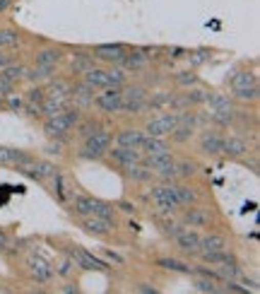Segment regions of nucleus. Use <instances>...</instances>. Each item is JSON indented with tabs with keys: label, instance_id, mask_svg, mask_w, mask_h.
Wrapping results in <instances>:
<instances>
[{
	"label": "nucleus",
	"instance_id": "nucleus-1",
	"mask_svg": "<svg viewBox=\"0 0 260 294\" xmlns=\"http://www.w3.org/2000/svg\"><path fill=\"white\" fill-rule=\"evenodd\" d=\"M79 119H82V116H79L77 106H75V109H65V111L51 116V119L46 121L44 130H46V135L51 138V140H63L72 128L79 123Z\"/></svg>",
	"mask_w": 260,
	"mask_h": 294
},
{
	"label": "nucleus",
	"instance_id": "nucleus-2",
	"mask_svg": "<svg viewBox=\"0 0 260 294\" xmlns=\"http://www.w3.org/2000/svg\"><path fill=\"white\" fill-rule=\"evenodd\" d=\"M72 210L82 217H109L113 220V207L109 203H104L99 198H92V195H79V198H72Z\"/></svg>",
	"mask_w": 260,
	"mask_h": 294
},
{
	"label": "nucleus",
	"instance_id": "nucleus-3",
	"mask_svg": "<svg viewBox=\"0 0 260 294\" xmlns=\"http://www.w3.org/2000/svg\"><path fill=\"white\" fill-rule=\"evenodd\" d=\"M152 200H154V205H157L159 212H162V215H169V217L181 207L178 195H176V186H169V183L154 186V188H152Z\"/></svg>",
	"mask_w": 260,
	"mask_h": 294
},
{
	"label": "nucleus",
	"instance_id": "nucleus-4",
	"mask_svg": "<svg viewBox=\"0 0 260 294\" xmlns=\"http://www.w3.org/2000/svg\"><path fill=\"white\" fill-rule=\"evenodd\" d=\"M111 150V133H106V130H96L94 135L85 138V145H82V157L85 159H102L106 152Z\"/></svg>",
	"mask_w": 260,
	"mask_h": 294
},
{
	"label": "nucleus",
	"instance_id": "nucleus-5",
	"mask_svg": "<svg viewBox=\"0 0 260 294\" xmlns=\"http://www.w3.org/2000/svg\"><path fill=\"white\" fill-rule=\"evenodd\" d=\"M145 159V167L150 169V171H154V174H159L162 179H173L176 174V162H173L171 152H157V154H147Z\"/></svg>",
	"mask_w": 260,
	"mask_h": 294
},
{
	"label": "nucleus",
	"instance_id": "nucleus-6",
	"mask_svg": "<svg viewBox=\"0 0 260 294\" xmlns=\"http://www.w3.org/2000/svg\"><path fill=\"white\" fill-rule=\"evenodd\" d=\"M123 92V102H121V111L126 113H142L145 111V99H147V92L140 85H133V87H121Z\"/></svg>",
	"mask_w": 260,
	"mask_h": 294
},
{
	"label": "nucleus",
	"instance_id": "nucleus-7",
	"mask_svg": "<svg viewBox=\"0 0 260 294\" xmlns=\"http://www.w3.org/2000/svg\"><path fill=\"white\" fill-rule=\"evenodd\" d=\"M121 102H123V92L121 87H104L102 94H96L92 99L96 109L102 113H118L121 111Z\"/></svg>",
	"mask_w": 260,
	"mask_h": 294
},
{
	"label": "nucleus",
	"instance_id": "nucleus-8",
	"mask_svg": "<svg viewBox=\"0 0 260 294\" xmlns=\"http://www.w3.org/2000/svg\"><path fill=\"white\" fill-rule=\"evenodd\" d=\"M178 119H181V113H164V116H159V119H152V121H147L145 133L152 138L171 135V130L178 126Z\"/></svg>",
	"mask_w": 260,
	"mask_h": 294
},
{
	"label": "nucleus",
	"instance_id": "nucleus-9",
	"mask_svg": "<svg viewBox=\"0 0 260 294\" xmlns=\"http://www.w3.org/2000/svg\"><path fill=\"white\" fill-rule=\"evenodd\" d=\"M68 258H70L75 265L85 268V270H99V272H106V270H109V265H106V263H102L99 258H94L92 253H87L85 248H79V246L68 248Z\"/></svg>",
	"mask_w": 260,
	"mask_h": 294
},
{
	"label": "nucleus",
	"instance_id": "nucleus-10",
	"mask_svg": "<svg viewBox=\"0 0 260 294\" xmlns=\"http://www.w3.org/2000/svg\"><path fill=\"white\" fill-rule=\"evenodd\" d=\"M27 270H29L32 280H36L41 285H46V282L53 280V268H51L44 258H39V256H29V258H27Z\"/></svg>",
	"mask_w": 260,
	"mask_h": 294
},
{
	"label": "nucleus",
	"instance_id": "nucleus-11",
	"mask_svg": "<svg viewBox=\"0 0 260 294\" xmlns=\"http://www.w3.org/2000/svg\"><path fill=\"white\" fill-rule=\"evenodd\" d=\"M87 234H92V237H106L111 231L116 229V220H109V217H85V222H82Z\"/></svg>",
	"mask_w": 260,
	"mask_h": 294
},
{
	"label": "nucleus",
	"instance_id": "nucleus-12",
	"mask_svg": "<svg viewBox=\"0 0 260 294\" xmlns=\"http://www.w3.org/2000/svg\"><path fill=\"white\" fill-rule=\"evenodd\" d=\"M200 234H197L195 229H181L176 237H173V241H176V246L181 248L183 253H190L195 256L197 251H200Z\"/></svg>",
	"mask_w": 260,
	"mask_h": 294
},
{
	"label": "nucleus",
	"instance_id": "nucleus-13",
	"mask_svg": "<svg viewBox=\"0 0 260 294\" xmlns=\"http://www.w3.org/2000/svg\"><path fill=\"white\" fill-rule=\"evenodd\" d=\"M94 56L99 58V61L118 65L121 61L126 58V46H123V44H102V46L94 48Z\"/></svg>",
	"mask_w": 260,
	"mask_h": 294
},
{
	"label": "nucleus",
	"instance_id": "nucleus-14",
	"mask_svg": "<svg viewBox=\"0 0 260 294\" xmlns=\"http://www.w3.org/2000/svg\"><path fill=\"white\" fill-rule=\"evenodd\" d=\"M195 133V116L193 113H181L178 119V126L171 130V138L176 143H188L190 138Z\"/></svg>",
	"mask_w": 260,
	"mask_h": 294
},
{
	"label": "nucleus",
	"instance_id": "nucleus-15",
	"mask_svg": "<svg viewBox=\"0 0 260 294\" xmlns=\"http://www.w3.org/2000/svg\"><path fill=\"white\" fill-rule=\"evenodd\" d=\"M173 102H176L173 92H154L152 96L145 99V109L147 111H171Z\"/></svg>",
	"mask_w": 260,
	"mask_h": 294
},
{
	"label": "nucleus",
	"instance_id": "nucleus-16",
	"mask_svg": "<svg viewBox=\"0 0 260 294\" xmlns=\"http://www.w3.org/2000/svg\"><path fill=\"white\" fill-rule=\"evenodd\" d=\"M222 145H224V135H219L217 130H205L203 135H200V152L203 154H219L222 152Z\"/></svg>",
	"mask_w": 260,
	"mask_h": 294
},
{
	"label": "nucleus",
	"instance_id": "nucleus-17",
	"mask_svg": "<svg viewBox=\"0 0 260 294\" xmlns=\"http://www.w3.org/2000/svg\"><path fill=\"white\" fill-rule=\"evenodd\" d=\"M222 152H224V154H229V157L238 159V157H244V154H248V152H251V145H248V140H246V138L229 135V138H224Z\"/></svg>",
	"mask_w": 260,
	"mask_h": 294
},
{
	"label": "nucleus",
	"instance_id": "nucleus-18",
	"mask_svg": "<svg viewBox=\"0 0 260 294\" xmlns=\"http://www.w3.org/2000/svg\"><path fill=\"white\" fill-rule=\"evenodd\" d=\"M111 159L116 162V164H121V167H133V164H137V162H142V154L140 150H133V147H116V150H109Z\"/></svg>",
	"mask_w": 260,
	"mask_h": 294
},
{
	"label": "nucleus",
	"instance_id": "nucleus-19",
	"mask_svg": "<svg viewBox=\"0 0 260 294\" xmlns=\"http://www.w3.org/2000/svg\"><path fill=\"white\" fill-rule=\"evenodd\" d=\"M205 104L210 106V113H236V109H234L231 99H229V96H224V94H219V92L207 94Z\"/></svg>",
	"mask_w": 260,
	"mask_h": 294
},
{
	"label": "nucleus",
	"instance_id": "nucleus-20",
	"mask_svg": "<svg viewBox=\"0 0 260 294\" xmlns=\"http://www.w3.org/2000/svg\"><path fill=\"white\" fill-rule=\"evenodd\" d=\"M183 222L190 224V227H207L210 224V212H207L205 207L188 205V210L183 212Z\"/></svg>",
	"mask_w": 260,
	"mask_h": 294
},
{
	"label": "nucleus",
	"instance_id": "nucleus-21",
	"mask_svg": "<svg viewBox=\"0 0 260 294\" xmlns=\"http://www.w3.org/2000/svg\"><path fill=\"white\" fill-rule=\"evenodd\" d=\"M55 72V65H41L36 63L34 68H27L24 70V80H29L32 85H39V82H44V80H51Z\"/></svg>",
	"mask_w": 260,
	"mask_h": 294
},
{
	"label": "nucleus",
	"instance_id": "nucleus-22",
	"mask_svg": "<svg viewBox=\"0 0 260 294\" xmlns=\"http://www.w3.org/2000/svg\"><path fill=\"white\" fill-rule=\"evenodd\" d=\"M147 56L142 53V51H133V53H126V58L121 61V65H123V70L126 72H140L147 68Z\"/></svg>",
	"mask_w": 260,
	"mask_h": 294
},
{
	"label": "nucleus",
	"instance_id": "nucleus-23",
	"mask_svg": "<svg viewBox=\"0 0 260 294\" xmlns=\"http://www.w3.org/2000/svg\"><path fill=\"white\" fill-rule=\"evenodd\" d=\"M24 171L32 176V179H36V181H44V179H51V176L58 171V167L51 164V162H36V159H34V164L27 167Z\"/></svg>",
	"mask_w": 260,
	"mask_h": 294
},
{
	"label": "nucleus",
	"instance_id": "nucleus-24",
	"mask_svg": "<svg viewBox=\"0 0 260 294\" xmlns=\"http://www.w3.org/2000/svg\"><path fill=\"white\" fill-rule=\"evenodd\" d=\"M70 96L75 99L77 106H87V104H92V99H94V87H89L87 82H79V85L70 87Z\"/></svg>",
	"mask_w": 260,
	"mask_h": 294
},
{
	"label": "nucleus",
	"instance_id": "nucleus-25",
	"mask_svg": "<svg viewBox=\"0 0 260 294\" xmlns=\"http://www.w3.org/2000/svg\"><path fill=\"white\" fill-rule=\"evenodd\" d=\"M116 140H118L121 147H133V150H140L142 140H145V133H140V130H121Z\"/></svg>",
	"mask_w": 260,
	"mask_h": 294
},
{
	"label": "nucleus",
	"instance_id": "nucleus-26",
	"mask_svg": "<svg viewBox=\"0 0 260 294\" xmlns=\"http://www.w3.org/2000/svg\"><path fill=\"white\" fill-rule=\"evenodd\" d=\"M51 179H53V193L58 195V200L68 203V200L75 198V193L70 191V183L65 181V176H63V174H58V171H55V174L51 176Z\"/></svg>",
	"mask_w": 260,
	"mask_h": 294
},
{
	"label": "nucleus",
	"instance_id": "nucleus-27",
	"mask_svg": "<svg viewBox=\"0 0 260 294\" xmlns=\"http://www.w3.org/2000/svg\"><path fill=\"white\" fill-rule=\"evenodd\" d=\"M85 82L94 89L109 87V77H106V70H104V68H89V70L85 72Z\"/></svg>",
	"mask_w": 260,
	"mask_h": 294
},
{
	"label": "nucleus",
	"instance_id": "nucleus-28",
	"mask_svg": "<svg viewBox=\"0 0 260 294\" xmlns=\"http://www.w3.org/2000/svg\"><path fill=\"white\" fill-rule=\"evenodd\" d=\"M227 248V239L222 234H207L200 239V251H224Z\"/></svg>",
	"mask_w": 260,
	"mask_h": 294
},
{
	"label": "nucleus",
	"instance_id": "nucleus-29",
	"mask_svg": "<svg viewBox=\"0 0 260 294\" xmlns=\"http://www.w3.org/2000/svg\"><path fill=\"white\" fill-rule=\"evenodd\" d=\"M145 154H157V152H169V145L164 143V138H152V135H145L142 140V147Z\"/></svg>",
	"mask_w": 260,
	"mask_h": 294
},
{
	"label": "nucleus",
	"instance_id": "nucleus-30",
	"mask_svg": "<svg viewBox=\"0 0 260 294\" xmlns=\"http://www.w3.org/2000/svg\"><path fill=\"white\" fill-rule=\"evenodd\" d=\"M63 61V51L61 48H44L36 53V63L41 65H58Z\"/></svg>",
	"mask_w": 260,
	"mask_h": 294
},
{
	"label": "nucleus",
	"instance_id": "nucleus-31",
	"mask_svg": "<svg viewBox=\"0 0 260 294\" xmlns=\"http://www.w3.org/2000/svg\"><path fill=\"white\" fill-rule=\"evenodd\" d=\"M197 256L210 265H222V263H231L234 256H229L227 251H197Z\"/></svg>",
	"mask_w": 260,
	"mask_h": 294
},
{
	"label": "nucleus",
	"instance_id": "nucleus-32",
	"mask_svg": "<svg viewBox=\"0 0 260 294\" xmlns=\"http://www.w3.org/2000/svg\"><path fill=\"white\" fill-rule=\"evenodd\" d=\"M258 85V80H255V75L248 70H241L236 72L234 77H231V89H244V87H255Z\"/></svg>",
	"mask_w": 260,
	"mask_h": 294
},
{
	"label": "nucleus",
	"instance_id": "nucleus-33",
	"mask_svg": "<svg viewBox=\"0 0 260 294\" xmlns=\"http://www.w3.org/2000/svg\"><path fill=\"white\" fill-rule=\"evenodd\" d=\"M24 70H27V68H24L22 63H10L0 70V77H5V80H10V82H15L17 85V82H22L24 80Z\"/></svg>",
	"mask_w": 260,
	"mask_h": 294
},
{
	"label": "nucleus",
	"instance_id": "nucleus-34",
	"mask_svg": "<svg viewBox=\"0 0 260 294\" xmlns=\"http://www.w3.org/2000/svg\"><path fill=\"white\" fill-rule=\"evenodd\" d=\"M46 96H55V99L70 96V85H68L65 80H53L51 77V85L46 87Z\"/></svg>",
	"mask_w": 260,
	"mask_h": 294
},
{
	"label": "nucleus",
	"instance_id": "nucleus-35",
	"mask_svg": "<svg viewBox=\"0 0 260 294\" xmlns=\"http://www.w3.org/2000/svg\"><path fill=\"white\" fill-rule=\"evenodd\" d=\"M157 265L164 268V270H171V272H193V268H190L188 263L176 261V258H159Z\"/></svg>",
	"mask_w": 260,
	"mask_h": 294
},
{
	"label": "nucleus",
	"instance_id": "nucleus-36",
	"mask_svg": "<svg viewBox=\"0 0 260 294\" xmlns=\"http://www.w3.org/2000/svg\"><path fill=\"white\" fill-rule=\"evenodd\" d=\"M34 164V157L29 154V152H24V150H15L12 147V167H17V169H27V167H32Z\"/></svg>",
	"mask_w": 260,
	"mask_h": 294
},
{
	"label": "nucleus",
	"instance_id": "nucleus-37",
	"mask_svg": "<svg viewBox=\"0 0 260 294\" xmlns=\"http://www.w3.org/2000/svg\"><path fill=\"white\" fill-rule=\"evenodd\" d=\"M176 195H178V203L186 207L197 203V193L193 188H188V186H176Z\"/></svg>",
	"mask_w": 260,
	"mask_h": 294
},
{
	"label": "nucleus",
	"instance_id": "nucleus-38",
	"mask_svg": "<svg viewBox=\"0 0 260 294\" xmlns=\"http://www.w3.org/2000/svg\"><path fill=\"white\" fill-rule=\"evenodd\" d=\"M106 77H109V87H123L126 85V70L118 68V65H113L106 70Z\"/></svg>",
	"mask_w": 260,
	"mask_h": 294
},
{
	"label": "nucleus",
	"instance_id": "nucleus-39",
	"mask_svg": "<svg viewBox=\"0 0 260 294\" xmlns=\"http://www.w3.org/2000/svg\"><path fill=\"white\" fill-rule=\"evenodd\" d=\"M19 44L17 29H0V48H15Z\"/></svg>",
	"mask_w": 260,
	"mask_h": 294
},
{
	"label": "nucleus",
	"instance_id": "nucleus-40",
	"mask_svg": "<svg viewBox=\"0 0 260 294\" xmlns=\"http://www.w3.org/2000/svg\"><path fill=\"white\" fill-rule=\"evenodd\" d=\"M173 80H176V85H181V87H195L197 85V72L178 70L176 75H173Z\"/></svg>",
	"mask_w": 260,
	"mask_h": 294
},
{
	"label": "nucleus",
	"instance_id": "nucleus-41",
	"mask_svg": "<svg viewBox=\"0 0 260 294\" xmlns=\"http://www.w3.org/2000/svg\"><path fill=\"white\" fill-rule=\"evenodd\" d=\"M75 128H77V135L82 138V140H85V138L94 135L96 130H99V123H96L94 119H87V121H82V119H79V123H77V126H75Z\"/></svg>",
	"mask_w": 260,
	"mask_h": 294
},
{
	"label": "nucleus",
	"instance_id": "nucleus-42",
	"mask_svg": "<svg viewBox=\"0 0 260 294\" xmlns=\"http://www.w3.org/2000/svg\"><path fill=\"white\" fill-rule=\"evenodd\" d=\"M128 174H130L133 181H150V179H152V171L147 167H142L140 162L133 164V167H128Z\"/></svg>",
	"mask_w": 260,
	"mask_h": 294
},
{
	"label": "nucleus",
	"instance_id": "nucleus-43",
	"mask_svg": "<svg viewBox=\"0 0 260 294\" xmlns=\"http://www.w3.org/2000/svg\"><path fill=\"white\" fill-rule=\"evenodd\" d=\"M44 99H46V89L41 85H32L27 89V104H41Z\"/></svg>",
	"mask_w": 260,
	"mask_h": 294
},
{
	"label": "nucleus",
	"instance_id": "nucleus-44",
	"mask_svg": "<svg viewBox=\"0 0 260 294\" xmlns=\"http://www.w3.org/2000/svg\"><path fill=\"white\" fill-rule=\"evenodd\" d=\"M186 58H188V63L193 65V68H197V65H203L207 58H210V51H205V48H200V51H188Z\"/></svg>",
	"mask_w": 260,
	"mask_h": 294
},
{
	"label": "nucleus",
	"instance_id": "nucleus-45",
	"mask_svg": "<svg viewBox=\"0 0 260 294\" xmlns=\"http://www.w3.org/2000/svg\"><path fill=\"white\" fill-rule=\"evenodd\" d=\"M195 289H197V292H210V294L219 292V287L214 285V280L212 278H205V275H203L200 280H195Z\"/></svg>",
	"mask_w": 260,
	"mask_h": 294
},
{
	"label": "nucleus",
	"instance_id": "nucleus-46",
	"mask_svg": "<svg viewBox=\"0 0 260 294\" xmlns=\"http://www.w3.org/2000/svg\"><path fill=\"white\" fill-rule=\"evenodd\" d=\"M190 89V87H188ZM207 89H203V87H193L190 92H186V99H188L190 104H205V99H207Z\"/></svg>",
	"mask_w": 260,
	"mask_h": 294
},
{
	"label": "nucleus",
	"instance_id": "nucleus-47",
	"mask_svg": "<svg viewBox=\"0 0 260 294\" xmlns=\"http://www.w3.org/2000/svg\"><path fill=\"white\" fill-rule=\"evenodd\" d=\"M234 96L241 102H255L258 99V85L255 87H244V89H234Z\"/></svg>",
	"mask_w": 260,
	"mask_h": 294
},
{
	"label": "nucleus",
	"instance_id": "nucleus-48",
	"mask_svg": "<svg viewBox=\"0 0 260 294\" xmlns=\"http://www.w3.org/2000/svg\"><path fill=\"white\" fill-rule=\"evenodd\" d=\"M195 162H190V159H183V162H178L176 164V174L178 176H183V179H188V176H193L195 174Z\"/></svg>",
	"mask_w": 260,
	"mask_h": 294
},
{
	"label": "nucleus",
	"instance_id": "nucleus-49",
	"mask_svg": "<svg viewBox=\"0 0 260 294\" xmlns=\"http://www.w3.org/2000/svg\"><path fill=\"white\" fill-rule=\"evenodd\" d=\"M70 68H72V72H82V75H85V72L89 70V68H94V65H92V61H89L87 56H79V58L72 61Z\"/></svg>",
	"mask_w": 260,
	"mask_h": 294
},
{
	"label": "nucleus",
	"instance_id": "nucleus-50",
	"mask_svg": "<svg viewBox=\"0 0 260 294\" xmlns=\"http://www.w3.org/2000/svg\"><path fill=\"white\" fill-rule=\"evenodd\" d=\"M183 229V224H178V222H173V220H164V222H162V231H164L166 237H176V234H178V231Z\"/></svg>",
	"mask_w": 260,
	"mask_h": 294
},
{
	"label": "nucleus",
	"instance_id": "nucleus-51",
	"mask_svg": "<svg viewBox=\"0 0 260 294\" xmlns=\"http://www.w3.org/2000/svg\"><path fill=\"white\" fill-rule=\"evenodd\" d=\"M0 167H12V147H0Z\"/></svg>",
	"mask_w": 260,
	"mask_h": 294
},
{
	"label": "nucleus",
	"instance_id": "nucleus-52",
	"mask_svg": "<svg viewBox=\"0 0 260 294\" xmlns=\"http://www.w3.org/2000/svg\"><path fill=\"white\" fill-rule=\"evenodd\" d=\"M72 268H75V263H72L70 258H65V261L61 263L58 268H55V272H58V275H63V278H68V275L72 272Z\"/></svg>",
	"mask_w": 260,
	"mask_h": 294
},
{
	"label": "nucleus",
	"instance_id": "nucleus-53",
	"mask_svg": "<svg viewBox=\"0 0 260 294\" xmlns=\"http://www.w3.org/2000/svg\"><path fill=\"white\" fill-rule=\"evenodd\" d=\"M10 246H12V239H10V234L0 229V253H5Z\"/></svg>",
	"mask_w": 260,
	"mask_h": 294
},
{
	"label": "nucleus",
	"instance_id": "nucleus-54",
	"mask_svg": "<svg viewBox=\"0 0 260 294\" xmlns=\"http://www.w3.org/2000/svg\"><path fill=\"white\" fill-rule=\"evenodd\" d=\"M10 92H15V82H10V80H5V77H0V94L8 96Z\"/></svg>",
	"mask_w": 260,
	"mask_h": 294
},
{
	"label": "nucleus",
	"instance_id": "nucleus-55",
	"mask_svg": "<svg viewBox=\"0 0 260 294\" xmlns=\"http://www.w3.org/2000/svg\"><path fill=\"white\" fill-rule=\"evenodd\" d=\"M8 106L12 109V111H19V109H22V96H17V94L10 92L8 94Z\"/></svg>",
	"mask_w": 260,
	"mask_h": 294
},
{
	"label": "nucleus",
	"instance_id": "nucleus-56",
	"mask_svg": "<svg viewBox=\"0 0 260 294\" xmlns=\"http://www.w3.org/2000/svg\"><path fill=\"white\" fill-rule=\"evenodd\" d=\"M106 258H109V261H113V263H118V265H123V263H126V258H123V256L113 253V251H106Z\"/></svg>",
	"mask_w": 260,
	"mask_h": 294
},
{
	"label": "nucleus",
	"instance_id": "nucleus-57",
	"mask_svg": "<svg viewBox=\"0 0 260 294\" xmlns=\"http://www.w3.org/2000/svg\"><path fill=\"white\" fill-rule=\"evenodd\" d=\"M186 53H188V51H186V48H171V51H169V56L171 58H186Z\"/></svg>",
	"mask_w": 260,
	"mask_h": 294
},
{
	"label": "nucleus",
	"instance_id": "nucleus-58",
	"mask_svg": "<svg viewBox=\"0 0 260 294\" xmlns=\"http://www.w3.org/2000/svg\"><path fill=\"white\" fill-rule=\"evenodd\" d=\"M46 152H48V154H61V152H63V150H61V143L48 145V147H46Z\"/></svg>",
	"mask_w": 260,
	"mask_h": 294
},
{
	"label": "nucleus",
	"instance_id": "nucleus-59",
	"mask_svg": "<svg viewBox=\"0 0 260 294\" xmlns=\"http://www.w3.org/2000/svg\"><path fill=\"white\" fill-rule=\"evenodd\" d=\"M10 63H12V58H10L8 53H0V70H3L5 65H10Z\"/></svg>",
	"mask_w": 260,
	"mask_h": 294
},
{
	"label": "nucleus",
	"instance_id": "nucleus-60",
	"mask_svg": "<svg viewBox=\"0 0 260 294\" xmlns=\"http://www.w3.org/2000/svg\"><path fill=\"white\" fill-rule=\"evenodd\" d=\"M121 210H126V212H135V207L130 203H121Z\"/></svg>",
	"mask_w": 260,
	"mask_h": 294
},
{
	"label": "nucleus",
	"instance_id": "nucleus-61",
	"mask_svg": "<svg viewBox=\"0 0 260 294\" xmlns=\"http://www.w3.org/2000/svg\"><path fill=\"white\" fill-rule=\"evenodd\" d=\"M10 3H12V0H0V12H5V10L10 8Z\"/></svg>",
	"mask_w": 260,
	"mask_h": 294
},
{
	"label": "nucleus",
	"instance_id": "nucleus-62",
	"mask_svg": "<svg viewBox=\"0 0 260 294\" xmlns=\"http://www.w3.org/2000/svg\"><path fill=\"white\" fill-rule=\"evenodd\" d=\"M140 289H142V292H157L154 287H147V285H140Z\"/></svg>",
	"mask_w": 260,
	"mask_h": 294
}]
</instances>
